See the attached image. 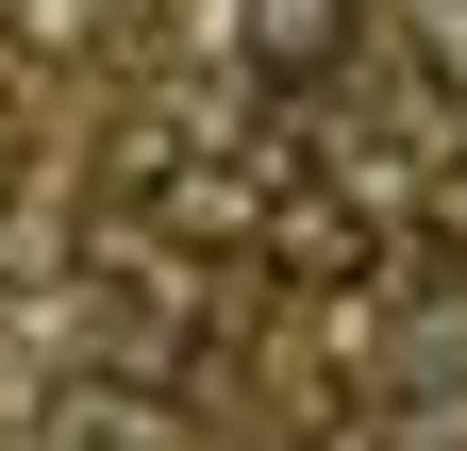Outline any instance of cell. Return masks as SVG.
Listing matches in <instances>:
<instances>
[{
	"mask_svg": "<svg viewBox=\"0 0 467 451\" xmlns=\"http://www.w3.org/2000/svg\"><path fill=\"white\" fill-rule=\"evenodd\" d=\"M0 285H67V184H50V167H17V184H0Z\"/></svg>",
	"mask_w": 467,
	"mask_h": 451,
	"instance_id": "cell-4",
	"label": "cell"
},
{
	"mask_svg": "<svg viewBox=\"0 0 467 451\" xmlns=\"http://www.w3.org/2000/svg\"><path fill=\"white\" fill-rule=\"evenodd\" d=\"M234 50H251V84L317 100V84H350V50H368V0H234Z\"/></svg>",
	"mask_w": 467,
	"mask_h": 451,
	"instance_id": "cell-2",
	"label": "cell"
},
{
	"mask_svg": "<svg viewBox=\"0 0 467 451\" xmlns=\"http://www.w3.org/2000/svg\"><path fill=\"white\" fill-rule=\"evenodd\" d=\"M0 17H17V0H0Z\"/></svg>",
	"mask_w": 467,
	"mask_h": 451,
	"instance_id": "cell-5",
	"label": "cell"
},
{
	"mask_svg": "<svg viewBox=\"0 0 467 451\" xmlns=\"http://www.w3.org/2000/svg\"><path fill=\"white\" fill-rule=\"evenodd\" d=\"M251 251L284 267V285H384V267H368V251H384L368 201H284V184H267V235H251Z\"/></svg>",
	"mask_w": 467,
	"mask_h": 451,
	"instance_id": "cell-3",
	"label": "cell"
},
{
	"mask_svg": "<svg viewBox=\"0 0 467 451\" xmlns=\"http://www.w3.org/2000/svg\"><path fill=\"white\" fill-rule=\"evenodd\" d=\"M267 184H284L267 151H150V217L184 251H251L267 235Z\"/></svg>",
	"mask_w": 467,
	"mask_h": 451,
	"instance_id": "cell-1",
	"label": "cell"
}]
</instances>
